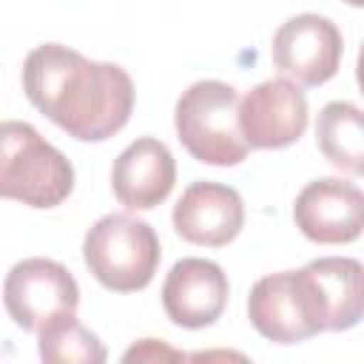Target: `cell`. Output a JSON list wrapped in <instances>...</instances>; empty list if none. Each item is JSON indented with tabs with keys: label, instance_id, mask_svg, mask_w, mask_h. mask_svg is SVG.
<instances>
[{
	"label": "cell",
	"instance_id": "cell-1",
	"mask_svg": "<svg viewBox=\"0 0 364 364\" xmlns=\"http://www.w3.org/2000/svg\"><path fill=\"white\" fill-rule=\"evenodd\" d=\"M28 102L80 142H105L134 111V82L117 63H94L80 51L46 43L23 63Z\"/></svg>",
	"mask_w": 364,
	"mask_h": 364
},
{
	"label": "cell",
	"instance_id": "cell-2",
	"mask_svg": "<svg viewBox=\"0 0 364 364\" xmlns=\"http://www.w3.org/2000/svg\"><path fill=\"white\" fill-rule=\"evenodd\" d=\"M74 191V168L63 151L20 119L0 122V199L57 208Z\"/></svg>",
	"mask_w": 364,
	"mask_h": 364
},
{
	"label": "cell",
	"instance_id": "cell-3",
	"mask_svg": "<svg viewBox=\"0 0 364 364\" xmlns=\"http://www.w3.org/2000/svg\"><path fill=\"white\" fill-rule=\"evenodd\" d=\"M173 125L182 148L196 162L228 168L245 162L250 151L239 131V94L222 80L188 85L176 100Z\"/></svg>",
	"mask_w": 364,
	"mask_h": 364
},
{
	"label": "cell",
	"instance_id": "cell-4",
	"mask_svg": "<svg viewBox=\"0 0 364 364\" xmlns=\"http://www.w3.org/2000/svg\"><path fill=\"white\" fill-rule=\"evenodd\" d=\"M82 259L105 290L136 293L151 284L162 247L148 222L131 213H108L88 228L82 239Z\"/></svg>",
	"mask_w": 364,
	"mask_h": 364
},
{
	"label": "cell",
	"instance_id": "cell-5",
	"mask_svg": "<svg viewBox=\"0 0 364 364\" xmlns=\"http://www.w3.org/2000/svg\"><path fill=\"white\" fill-rule=\"evenodd\" d=\"M3 304L17 327L37 333L48 321L77 313L80 287L65 264L54 259L31 256L17 262L6 273Z\"/></svg>",
	"mask_w": 364,
	"mask_h": 364
},
{
	"label": "cell",
	"instance_id": "cell-6",
	"mask_svg": "<svg viewBox=\"0 0 364 364\" xmlns=\"http://www.w3.org/2000/svg\"><path fill=\"white\" fill-rule=\"evenodd\" d=\"M310 321L318 333L353 330L364 313V267L350 256H321L296 270Z\"/></svg>",
	"mask_w": 364,
	"mask_h": 364
},
{
	"label": "cell",
	"instance_id": "cell-7",
	"mask_svg": "<svg viewBox=\"0 0 364 364\" xmlns=\"http://www.w3.org/2000/svg\"><path fill=\"white\" fill-rule=\"evenodd\" d=\"M344 54V40L330 17L304 11L284 20L270 43L273 65L299 85L316 88L336 77Z\"/></svg>",
	"mask_w": 364,
	"mask_h": 364
},
{
	"label": "cell",
	"instance_id": "cell-8",
	"mask_svg": "<svg viewBox=\"0 0 364 364\" xmlns=\"http://www.w3.org/2000/svg\"><path fill=\"white\" fill-rule=\"evenodd\" d=\"M307 97L290 80H264L239 100V131L247 148L276 151L307 131Z\"/></svg>",
	"mask_w": 364,
	"mask_h": 364
},
{
	"label": "cell",
	"instance_id": "cell-9",
	"mask_svg": "<svg viewBox=\"0 0 364 364\" xmlns=\"http://www.w3.org/2000/svg\"><path fill=\"white\" fill-rule=\"evenodd\" d=\"M293 222L316 245L355 242L364 228V193L338 176L313 179L296 196Z\"/></svg>",
	"mask_w": 364,
	"mask_h": 364
},
{
	"label": "cell",
	"instance_id": "cell-10",
	"mask_svg": "<svg viewBox=\"0 0 364 364\" xmlns=\"http://www.w3.org/2000/svg\"><path fill=\"white\" fill-rule=\"evenodd\" d=\"M228 276L210 259H179L162 282L165 316L185 330L210 327L228 304Z\"/></svg>",
	"mask_w": 364,
	"mask_h": 364
},
{
	"label": "cell",
	"instance_id": "cell-11",
	"mask_svg": "<svg viewBox=\"0 0 364 364\" xmlns=\"http://www.w3.org/2000/svg\"><path fill=\"white\" fill-rule=\"evenodd\" d=\"M173 230L199 247H225L245 228L239 191L219 182H193L173 205Z\"/></svg>",
	"mask_w": 364,
	"mask_h": 364
},
{
	"label": "cell",
	"instance_id": "cell-12",
	"mask_svg": "<svg viewBox=\"0 0 364 364\" xmlns=\"http://www.w3.org/2000/svg\"><path fill=\"white\" fill-rule=\"evenodd\" d=\"M176 182V162L165 142L154 136L134 139L111 168V188L128 210H151L168 199Z\"/></svg>",
	"mask_w": 364,
	"mask_h": 364
},
{
	"label": "cell",
	"instance_id": "cell-13",
	"mask_svg": "<svg viewBox=\"0 0 364 364\" xmlns=\"http://www.w3.org/2000/svg\"><path fill=\"white\" fill-rule=\"evenodd\" d=\"M247 318L259 336L273 344H299L318 336L307 316L296 270L262 276L247 296Z\"/></svg>",
	"mask_w": 364,
	"mask_h": 364
},
{
	"label": "cell",
	"instance_id": "cell-14",
	"mask_svg": "<svg viewBox=\"0 0 364 364\" xmlns=\"http://www.w3.org/2000/svg\"><path fill=\"white\" fill-rule=\"evenodd\" d=\"M316 145L330 165L353 176L364 173V119L361 108L347 100H333L318 111Z\"/></svg>",
	"mask_w": 364,
	"mask_h": 364
},
{
	"label": "cell",
	"instance_id": "cell-15",
	"mask_svg": "<svg viewBox=\"0 0 364 364\" xmlns=\"http://www.w3.org/2000/svg\"><path fill=\"white\" fill-rule=\"evenodd\" d=\"M40 358L48 364H102L108 358L105 344L77 321V316H60L37 330Z\"/></svg>",
	"mask_w": 364,
	"mask_h": 364
},
{
	"label": "cell",
	"instance_id": "cell-16",
	"mask_svg": "<svg viewBox=\"0 0 364 364\" xmlns=\"http://www.w3.org/2000/svg\"><path fill=\"white\" fill-rule=\"evenodd\" d=\"M182 358H185V353H179L156 338H142L122 353V361H182Z\"/></svg>",
	"mask_w": 364,
	"mask_h": 364
},
{
	"label": "cell",
	"instance_id": "cell-17",
	"mask_svg": "<svg viewBox=\"0 0 364 364\" xmlns=\"http://www.w3.org/2000/svg\"><path fill=\"white\" fill-rule=\"evenodd\" d=\"M344 3H350V6H361L364 0H344Z\"/></svg>",
	"mask_w": 364,
	"mask_h": 364
}]
</instances>
